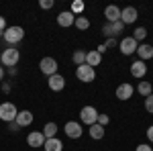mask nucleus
I'll return each mask as SVG.
<instances>
[{
    "instance_id": "nucleus-1",
    "label": "nucleus",
    "mask_w": 153,
    "mask_h": 151,
    "mask_svg": "<svg viewBox=\"0 0 153 151\" xmlns=\"http://www.w3.org/2000/svg\"><path fill=\"white\" fill-rule=\"evenodd\" d=\"M2 39L8 43V47H14L16 43H21L25 39V29L23 27H6V31L2 33Z\"/></svg>"
},
{
    "instance_id": "nucleus-2",
    "label": "nucleus",
    "mask_w": 153,
    "mask_h": 151,
    "mask_svg": "<svg viewBox=\"0 0 153 151\" xmlns=\"http://www.w3.org/2000/svg\"><path fill=\"white\" fill-rule=\"evenodd\" d=\"M19 59H21V51H19L16 47H6V49L0 53V63L6 65V68H16Z\"/></svg>"
},
{
    "instance_id": "nucleus-3",
    "label": "nucleus",
    "mask_w": 153,
    "mask_h": 151,
    "mask_svg": "<svg viewBox=\"0 0 153 151\" xmlns=\"http://www.w3.org/2000/svg\"><path fill=\"white\" fill-rule=\"evenodd\" d=\"M96 121H98V110H96L94 106H90V104L82 106V110H80V123L92 127V125H96Z\"/></svg>"
},
{
    "instance_id": "nucleus-4",
    "label": "nucleus",
    "mask_w": 153,
    "mask_h": 151,
    "mask_svg": "<svg viewBox=\"0 0 153 151\" xmlns=\"http://www.w3.org/2000/svg\"><path fill=\"white\" fill-rule=\"evenodd\" d=\"M16 115H19V110H16V106L12 102H2L0 104V121H4L6 125L16 121Z\"/></svg>"
},
{
    "instance_id": "nucleus-5",
    "label": "nucleus",
    "mask_w": 153,
    "mask_h": 151,
    "mask_svg": "<svg viewBox=\"0 0 153 151\" xmlns=\"http://www.w3.org/2000/svg\"><path fill=\"white\" fill-rule=\"evenodd\" d=\"M76 78L80 82H84V84H90V82H94V78H96V70L90 68V65H86V63H82V65L76 68Z\"/></svg>"
},
{
    "instance_id": "nucleus-6",
    "label": "nucleus",
    "mask_w": 153,
    "mask_h": 151,
    "mask_svg": "<svg viewBox=\"0 0 153 151\" xmlns=\"http://www.w3.org/2000/svg\"><path fill=\"white\" fill-rule=\"evenodd\" d=\"M39 70H41V74H45V76H55L59 70L57 65V59L55 57H43L41 61H39Z\"/></svg>"
},
{
    "instance_id": "nucleus-7",
    "label": "nucleus",
    "mask_w": 153,
    "mask_h": 151,
    "mask_svg": "<svg viewBox=\"0 0 153 151\" xmlns=\"http://www.w3.org/2000/svg\"><path fill=\"white\" fill-rule=\"evenodd\" d=\"M137 47H139V43H137L133 37H123V39L118 41V49H120L123 55H133V53H137Z\"/></svg>"
},
{
    "instance_id": "nucleus-8",
    "label": "nucleus",
    "mask_w": 153,
    "mask_h": 151,
    "mask_svg": "<svg viewBox=\"0 0 153 151\" xmlns=\"http://www.w3.org/2000/svg\"><path fill=\"white\" fill-rule=\"evenodd\" d=\"M63 131H65V137H70V139H80L84 133L82 123H78V121H68Z\"/></svg>"
},
{
    "instance_id": "nucleus-9",
    "label": "nucleus",
    "mask_w": 153,
    "mask_h": 151,
    "mask_svg": "<svg viewBox=\"0 0 153 151\" xmlns=\"http://www.w3.org/2000/svg\"><path fill=\"white\" fill-rule=\"evenodd\" d=\"M137 19H139V10L135 6H127L120 10V23L123 25H133L137 23Z\"/></svg>"
},
{
    "instance_id": "nucleus-10",
    "label": "nucleus",
    "mask_w": 153,
    "mask_h": 151,
    "mask_svg": "<svg viewBox=\"0 0 153 151\" xmlns=\"http://www.w3.org/2000/svg\"><path fill=\"white\" fill-rule=\"evenodd\" d=\"M117 98L118 100H123V102H125V100H131V98H133V94H135V88H133V86H131L129 82H123V84H118L117 86Z\"/></svg>"
},
{
    "instance_id": "nucleus-11",
    "label": "nucleus",
    "mask_w": 153,
    "mask_h": 151,
    "mask_svg": "<svg viewBox=\"0 0 153 151\" xmlns=\"http://www.w3.org/2000/svg\"><path fill=\"white\" fill-rule=\"evenodd\" d=\"M131 76L137 78V80H143V78L147 76V63L141 61V59L133 61V63H131Z\"/></svg>"
},
{
    "instance_id": "nucleus-12",
    "label": "nucleus",
    "mask_w": 153,
    "mask_h": 151,
    "mask_svg": "<svg viewBox=\"0 0 153 151\" xmlns=\"http://www.w3.org/2000/svg\"><path fill=\"white\" fill-rule=\"evenodd\" d=\"M27 145L29 147H43L45 145V135L41 131H31L27 135Z\"/></svg>"
},
{
    "instance_id": "nucleus-13",
    "label": "nucleus",
    "mask_w": 153,
    "mask_h": 151,
    "mask_svg": "<svg viewBox=\"0 0 153 151\" xmlns=\"http://www.w3.org/2000/svg\"><path fill=\"white\" fill-rule=\"evenodd\" d=\"M47 84H49V90H51V92H61V90L65 88V78L59 76V74H55V76H49L47 78Z\"/></svg>"
},
{
    "instance_id": "nucleus-14",
    "label": "nucleus",
    "mask_w": 153,
    "mask_h": 151,
    "mask_svg": "<svg viewBox=\"0 0 153 151\" xmlns=\"http://www.w3.org/2000/svg\"><path fill=\"white\" fill-rule=\"evenodd\" d=\"M74 23H76V16L71 14V10H61L57 14V25L59 27L68 29V27H74Z\"/></svg>"
},
{
    "instance_id": "nucleus-15",
    "label": "nucleus",
    "mask_w": 153,
    "mask_h": 151,
    "mask_svg": "<svg viewBox=\"0 0 153 151\" xmlns=\"http://www.w3.org/2000/svg\"><path fill=\"white\" fill-rule=\"evenodd\" d=\"M120 10H123V8H118V6H114V4L106 6L104 8L106 23H117V21H120Z\"/></svg>"
},
{
    "instance_id": "nucleus-16",
    "label": "nucleus",
    "mask_w": 153,
    "mask_h": 151,
    "mask_svg": "<svg viewBox=\"0 0 153 151\" xmlns=\"http://www.w3.org/2000/svg\"><path fill=\"white\" fill-rule=\"evenodd\" d=\"M137 55H139L141 61L147 63V59L153 57V45H149V43H139V47H137Z\"/></svg>"
},
{
    "instance_id": "nucleus-17",
    "label": "nucleus",
    "mask_w": 153,
    "mask_h": 151,
    "mask_svg": "<svg viewBox=\"0 0 153 151\" xmlns=\"http://www.w3.org/2000/svg\"><path fill=\"white\" fill-rule=\"evenodd\" d=\"M33 123V112L31 110H19V115H16V125L23 129V127H29Z\"/></svg>"
},
{
    "instance_id": "nucleus-18",
    "label": "nucleus",
    "mask_w": 153,
    "mask_h": 151,
    "mask_svg": "<svg viewBox=\"0 0 153 151\" xmlns=\"http://www.w3.org/2000/svg\"><path fill=\"white\" fill-rule=\"evenodd\" d=\"M100 61H102V55L92 49V51H86V65H90V68H96V65H100Z\"/></svg>"
},
{
    "instance_id": "nucleus-19",
    "label": "nucleus",
    "mask_w": 153,
    "mask_h": 151,
    "mask_svg": "<svg viewBox=\"0 0 153 151\" xmlns=\"http://www.w3.org/2000/svg\"><path fill=\"white\" fill-rule=\"evenodd\" d=\"M45 151H61L63 149V141L53 137V139H45V145H43Z\"/></svg>"
},
{
    "instance_id": "nucleus-20",
    "label": "nucleus",
    "mask_w": 153,
    "mask_h": 151,
    "mask_svg": "<svg viewBox=\"0 0 153 151\" xmlns=\"http://www.w3.org/2000/svg\"><path fill=\"white\" fill-rule=\"evenodd\" d=\"M104 133H106L104 127H100L98 123H96V125H92V127L88 129V135H90V137H92L94 141H100L102 137H104Z\"/></svg>"
},
{
    "instance_id": "nucleus-21",
    "label": "nucleus",
    "mask_w": 153,
    "mask_h": 151,
    "mask_svg": "<svg viewBox=\"0 0 153 151\" xmlns=\"http://www.w3.org/2000/svg\"><path fill=\"white\" fill-rule=\"evenodd\" d=\"M41 133L45 135V139H53V137H57V125L55 123H45Z\"/></svg>"
},
{
    "instance_id": "nucleus-22",
    "label": "nucleus",
    "mask_w": 153,
    "mask_h": 151,
    "mask_svg": "<svg viewBox=\"0 0 153 151\" xmlns=\"http://www.w3.org/2000/svg\"><path fill=\"white\" fill-rule=\"evenodd\" d=\"M137 92L141 94L143 98L151 96V94H153V86H151V82H139V86H137Z\"/></svg>"
},
{
    "instance_id": "nucleus-23",
    "label": "nucleus",
    "mask_w": 153,
    "mask_h": 151,
    "mask_svg": "<svg viewBox=\"0 0 153 151\" xmlns=\"http://www.w3.org/2000/svg\"><path fill=\"white\" fill-rule=\"evenodd\" d=\"M84 10H86V4H84L82 0H74L71 2V14L74 16H82Z\"/></svg>"
},
{
    "instance_id": "nucleus-24",
    "label": "nucleus",
    "mask_w": 153,
    "mask_h": 151,
    "mask_svg": "<svg viewBox=\"0 0 153 151\" xmlns=\"http://www.w3.org/2000/svg\"><path fill=\"white\" fill-rule=\"evenodd\" d=\"M71 61L76 63V68H78V65H82V63H86V51H82V49L74 51V55H71Z\"/></svg>"
},
{
    "instance_id": "nucleus-25",
    "label": "nucleus",
    "mask_w": 153,
    "mask_h": 151,
    "mask_svg": "<svg viewBox=\"0 0 153 151\" xmlns=\"http://www.w3.org/2000/svg\"><path fill=\"white\" fill-rule=\"evenodd\" d=\"M74 27H78L80 31H86V29H90V21L86 19V16H76V23Z\"/></svg>"
},
{
    "instance_id": "nucleus-26",
    "label": "nucleus",
    "mask_w": 153,
    "mask_h": 151,
    "mask_svg": "<svg viewBox=\"0 0 153 151\" xmlns=\"http://www.w3.org/2000/svg\"><path fill=\"white\" fill-rule=\"evenodd\" d=\"M131 37H133L137 43H139V41H143V39L147 37V29H145V27H137V29H135V33H133Z\"/></svg>"
},
{
    "instance_id": "nucleus-27",
    "label": "nucleus",
    "mask_w": 153,
    "mask_h": 151,
    "mask_svg": "<svg viewBox=\"0 0 153 151\" xmlns=\"http://www.w3.org/2000/svg\"><path fill=\"white\" fill-rule=\"evenodd\" d=\"M145 110H147L149 115H153V94L145 98Z\"/></svg>"
},
{
    "instance_id": "nucleus-28",
    "label": "nucleus",
    "mask_w": 153,
    "mask_h": 151,
    "mask_svg": "<svg viewBox=\"0 0 153 151\" xmlns=\"http://www.w3.org/2000/svg\"><path fill=\"white\" fill-rule=\"evenodd\" d=\"M53 4H55L53 0H41V2H39V6H41L43 10H51V8H53Z\"/></svg>"
},
{
    "instance_id": "nucleus-29",
    "label": "nucleus",
    "mask_w": 153,
    "mask_h": 151,
    "mask_svg": "<svg viewBox=\"0 0 153 151\" xmlns=\"http://www.w3.org/2000/svg\"><path fill=\"white\" fill-rule=\"evenodd\" d=\"M108 121H110L108 115H100V112H98V121H96V123H98L100 127H106V125H108Z\"/></svg>"
},
{
    "instance_id": "nucleus-30",
    "label": "nucleus",
    "mask_w": 153,
    "mask_h": 151,
    "mask_svg": "<svg viewBox=\"0 0 153 151\" xmlns=\"http://www.w3.org/2000/svg\"><path fill=\"white\" fill-rule=\"evenodd\" d=\"M112 27H114V33H117V35H120V33H123V29H125V25L120 23V21H117V23H112Z\"/></svg>"
},
{
    "instance_id": "nucleus-31",
    "label": "nucleus",
    "mask_w": 153,
    "mask_h": 151,
    "mask_svg": "<svg viewBox=\"0 0 153 151\" xmlns=\"http://www.w3.org/2000/svg\"><path fill=\"white\" fill-rule=\"evenodd\" d=\"M135 151H153L151 145H147V143H141V145H137V149Z\"/></svg>"
},
{
    "instance_id": "nucleus-32",
    "label": "nucleus",
    "mask_w": 153,
    "mask_h": 151,
    "mask_svg": "<svg viewBox=\"0 0 153 151\" xmlns=\"http://www.w3.org/2000/svg\"><path fill=\"white\" fill-rule=\"evenodd\" d=\"M104 45H106V49H110V47H118V41H117V39H106Z\"/></svg>"
},
{
    "instance_id": "nucleus-33",
    "label": "nucleus",
    "mask_w": 153,
    "mask_h": 151,
    "mask_svg": "<svg viewBox=\"0 0 153 151\" xmlns=\"http://www.w3.org/2000/svg\"><path fill=\"white\" fill-rule=\"evenodd\" d=\"M19 125H16V121H12V123H8V131H10V133H19Z\"/></svg>"
},
{
    "instance_id": "nucleus-34",
    "label": "nucleus",
    "mask_w": 153,
    "mask_h": 151,
    "mask_svg": "<svg viewBox=\"0 0 153 151\" xmlns=\"http://www.w3.org/2000/svg\"><path fill=\"white\" fill-rule=\"evenodd\" d=\"M6 27H8V25H6V19H4V16H0V33H4V31H6Z\"/></svg>"
},
{
    "instance_id": "nucleus-35",
    "label": "nucleus",
    "mask_w": 153,
    "mask_h": 151,
    "mask_svg": "<svg viewBox=\"0 0 153 151\" xmlns=\"http://www.w3.org/2000/svg\"><path fill=\"white\" fill-rule=\"evenodd\" d=\"M0 86H2V92H4V94H8V92H10V84H6V82H2Z\"/></svg>"
},
{
    "instance_id": "nucleus-36",
    "label": "nucleus",
    "mask_w": 153,
    "mask_h": 151,
    "mask_svg": "<svg viewBox=\"0 0 153 151\" xmlns=\"http://www.w3.org/2000/svg\"><path fill=\"white\" fill-rule=\"evenodd\" d=\"M147 139H149V143H153V125L147 129Z\"/></svg>"
},
{
    "instance_id": "nucleus-37",
    "label": "nucleus",
    "mask_w": 153,
    "mask_h": 151,
    "mask_svg": "<svg viewBox=\"0 0 153 151\" xmlns=\"http://www.w3.org/2000/svg\"><path fill=\"white\" fill-rule=\"evenodd\" d=\"M96 51H98L100 55H104V53H106V45H98V49H96Z\"/></svg>"
},
{
    "instance_id": "nucleus-38",
    "label": "nucleus",
    "mask_w": 153,
    "mask_h": 151,
    "mask_svg": "<svg viewBox=\"0 0 153 151\" xmlns=\"http://www.w3.org/2000/svg\"><path fill=\"white\" fill-rule=\"evenodd\" d=\"M4 74H6V71H4V68H2V65H0V84H2V80H4Z\"/></svg>"
},
{
    "instance_id": "nucleus-39",
    "label": "nucleus",
    "mask_w": 153,
    "mask_h": 151,
    "mask_svg": "<svg viewBox=\"0 0 153 151\" xmlns=\"http://www.w3.org/2000/svg\"><path fill=\"white\" fill-rule=\"evenodd\" d=\"M8 74L10 76H16V68H8Z\"/></svg>"
}]
</instances>
